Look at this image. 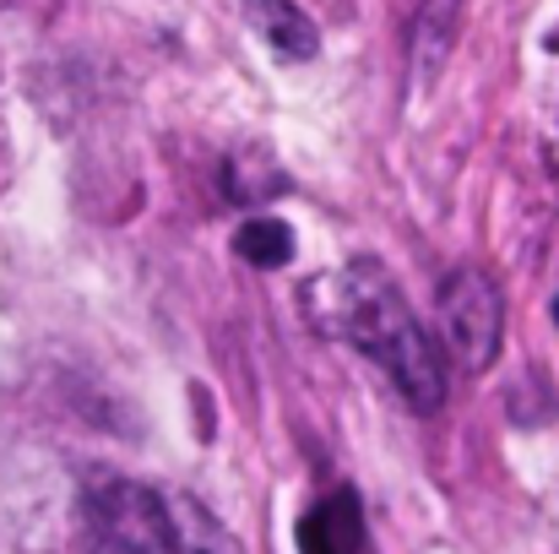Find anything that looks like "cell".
Segmentation results:
<instances>
[{"mask_svg": "<svg viewBox=\"0 0 559 554\" xmlns=\"http://www.w3.org/2000/svg\"><path fill=\"white\" fill-rule=\"evenodd\" d=\"M310 316L326 338L354 343L365 359L385 369L413 413L445 408V359L385 267L348 261L343 272H326L310 288Z\"/></svg>", "mask_w": 559, "mask_h": 554, "instance_id": "1", "label": "cell"}, {"mask_svg": "<svg viewBox=\"0 0 559 554\" xmlns=\"http://www.w3.org/2000/svg\"><path fill=\"white\" fill-rule=\"evenodd\" d=\"M435 327H440V343H435L440 359H451L467 375L495 369L500 349H506V294H500V283L473 261L451 267L435 288Z\"/></svg>", "mask_w": 559, "mask_h": 554, "instance_id": "2", "label": "cell"}, {"mask_svg": "<svg viewBox=\"0 0 559 554\" xmlns=\"http://www.w3.org/2000/svg\"><path fill=\"white\" fill-rule=\"evenodd\" d=\"M82 511H87V550L93 554H169L164 495L136 479L98 473L87 484Z\"/></svg>", "mask_w": 559, "mask_h": 554, "instance_id": "3", "label": "cell"}, {"mask_svg": "<svg viewBox=\"0 0 559 554\" xmlns=\"http://www.w3.org/2000/svg\"><path fill=\"white\" fill-rule=\"evenodd\" d=\"M245 22L261 33V44H272V55L283 60H310L321 49V27L310 22V11H299L294 0H245Z\"/></svg>", "mask_w": 559, "mask_h": 554, "instance_id": "4", "label": "cell"}, {"mask_svg": "<svg viewBox=\"0 0 559 554\" xmlns=\"http://www.w3.org/2000/svg\"><path fill=\"white\" fill-rule=\"evenodd\" d=\"M164 522H169V554H245V544L190 495H164Z\"/></svg>", "mask_w": 559, "mask_h": 554, "instance_id": "5", "label": "cell"}, {"mask_svg": "<svg viewBox=\"0 0 559 554\" xmlns=\"http://www.w3.org/2000/svg\"><path fill=\"white\" fill-rule=\"evenodd\" d=\"M456 22H462V0H424L418 22H413V87H429L456 44Z\"/></svg>", "mask_w": 559, "mask_h": 554, "instance_id": "6", "label": "cell"}, {"mask_svg": "<svg viewBox=\"0 0 559 554\" xmlns=\"http://www.w3.org/2000/svg\"><path fill=\"white\" fill-rule=\"evenodd\" d=\"M234 256L261 267V272H272V267H283L294 256V228L283 217H245L234 228Z\"/></svg>", "mask_w": 559, "mask_h": 554, "instance_id": "7", "label": "cell"}, {"mask_svg": "<svg viewBox=\"0 0 559 554\" xmlns=\"http://www.w3.org/2000/svg\"><path fill=\"white\" fill-rule=\"evenodd\" d=\"M223 190H228V201L255 207V201L283 196L288 180H283V169H277L272 158H261V153H234V158L223 164Z\"/></svg>", "mask_w": 559, "mask_h": 554, "instance_id": "8", "label": "cell"}, {"mask_svg": "<svg viewBox=\"0 0 559 554\" xmlns=\"http://www.w3.org/2000/svg\"><path fill=\"white\" fill-rule=\"evenodd\" d=\"M305 544H310V554H370L365 550V528H359L348 500H332L326 511H316L310 528H305Z\"/></svg>", "mask_w": 559, "mask_h": 554, "instance_id": "9", "label": "cell"}]
</instances>
